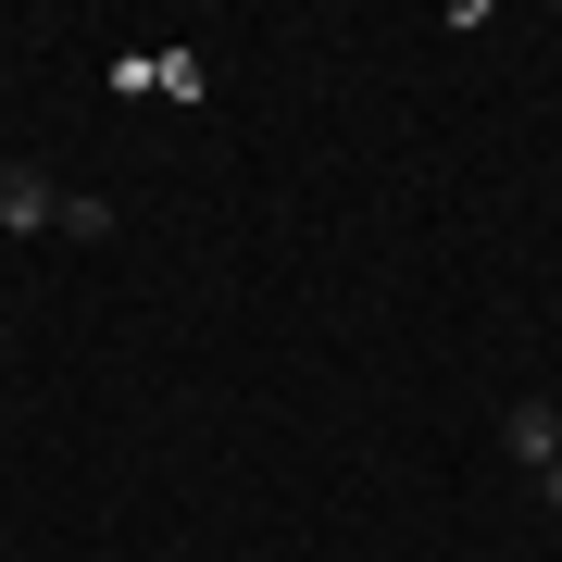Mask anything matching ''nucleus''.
Segmentation results:
<instances>
[{"label": "nucleus", "instance_id": "1", "mask_svg": "<svg viewBox=\"0 0 562 562\" xmlns=\"http://www.w3.org/2000/svg\"><path fill=\"white\" fill-rule=\"evenodd\" d=\"M501 462H513V475H525V487H538V475H550V462H562V401H538V387H525V401L501 413Z\"/></svg>", "mask_w": 562, "mask_h": 562}, {"label": "nucleus", "instance_id": "2", "mask_svg": "<svg viewBox=\"0 0 562 562\" xmlns=\"http://www.w3.org/2000/svg\"><path fill=\"white\" fill-rule=\"evenodd\" d=\"M63 225V176L50 162H0V238H50Z\"/></svg>", "mask_w": 562, "mask_h": 562}, {"label": "nucleus", "instance_id": "3", "mask_svg": "<svg viewBox=\"0 0 562 562\" xmlns=\"http://www.w3.org/2000/svg\"><path fill=\"white\" fill-rule=\"evenodd\" d=\"M50 238H76V250H101V238H113V201H101V188H63V225H50Z\"/></svg>", "mask_w": 562, "mask_h": 562}, {"label": "nucleus", "instance_id": "4", "mask_svg": "<svg viewBox=\"0 0 562 562\" xmlns=\"http://www.w3.org/2000/svg\"><path fill=\"white\" fill-rule=\"evenodd\" d=\"M538 513H550V525H562V462H550V475H538Z\"/></svg>", "mask_w": 562, "mask_h": 562}]
</instances>
